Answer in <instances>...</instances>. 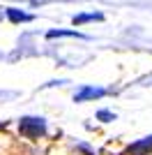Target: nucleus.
Returning <instances> with one entry per match:
<instances>
[{"label":"nucleus","mask_w":152,"mask_h":155,"mask_svg":"<svg viewBox=\"0 0 152 155\" xmlns=\"http://www.w3.org/2000/svg\"><path fill=\"white\" fill-rule=\"evenodd\" d=\"M127 153L129 155H150L152 153V134L143 137V139L136 141V143H131V146L127 148Z\"/></svg>","instance_id":"obj_3"},{"label":"nucleus","mask_w":152,"mask_h":155,"mask_svg":"<svg viewBox=\"0 0 152 155\" xmlns=\"http://www.w3.org/2000/svg\"><path fill=\"white\" fill-rule=\"evenodd\" d=\"M5 14H7V19L12 21V23H28V21H32V14L23 12L19 7H7Z\"/></svg>","instance_id":"obj_4"},{"label":"nucleus","mask_w":152,"mask_h":155,"mask_svg":"<svg viewBox=\"0 0 152 155\" xmlns=\"http://www.w3.org/2000/svg\"><path fill=\"white\" fill-rule=\"evenodd\" d=\"M32 5H44V2H49V0H30Z\"/></svg>","instance_id":"obj_8"},{"label":"nucleus","mask_w":152,"mask_h":155,"mask_svg":"<svg viewBox=\"0 0 152 155\" xmlns=\"http://www.w3.org/2000/svg\"><path fill=\"white\" fill-rule=\"evenodd\" d=\"M106 95L104 88L99 86H83L81 91L74 95V102H90V100H101V97Z\"/></svg>","instance_id":"obj_2"},{"label":"nucleus","mask_w":152,"mask_h":155,"mask_svg":"<svg viewBox=\"0 0 152 155\" xmlns=\"http://www.w3.org/2000/svg\"><path fill=\"white\" fill-rule=\"evenodd\" d=\"M97 118H99L101 123H111V120H115V114H111V111H106V109H101V111H97Z\"/></svg>","instance_id":"obj_7"},{"label":"nucleus","mask_w":152,"mask_h":155,"mask_svg":"<svg viewBox=\"0 0 152 155\" xmlns=\"http://www.w3.org/2000/svg\"><path fill=\"white\" fill-rule=\"evenodd\" d=\"M101 19H104V14H101V12L78 14V16H74V26H83V23H88V21H101Z\"/></svg>","instance_id":"obj_5"},{"label":"nucleus","mask_w":152,"mask_h":155,"mask_svg":"<svg viewBox=\"0 0 152 155\" xmlns=\"http://www.w3.org/2000/svg\"><path fill=\"white\" fill-rule=\"evenodd\" d=\"M46 37L49 39H55V37H78V39H83L85 35H81V32H76V30H49Z\"/></svg>","instance_id":"obj_6"},{"label":"nucleus","mask_w":152,"mask_h":155,"mask_svg":"<svg viewBox=\"0 0 152 155\" xmlns=\"http://www.w3.org/2000/svg\"><path fill=\"white\" fill-rule=\"evenodd\" d=\"M19 132L25 139H39L46 134V120L42 116H23L19 120Z\"/></svg>","instance_id":"obj_1"}]
</instances>
